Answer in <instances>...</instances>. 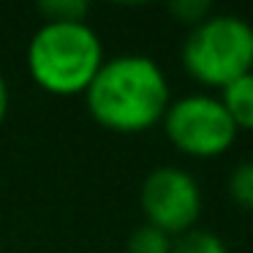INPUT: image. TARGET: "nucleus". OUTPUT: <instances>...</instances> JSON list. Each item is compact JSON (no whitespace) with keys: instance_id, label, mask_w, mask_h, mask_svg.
Listing matches in <instances>:
<instances>
[{"instance_id":"1","label":"nucleus","mask_w":253,"mask_h":253,"mask_svg":"<svg viewBox=\"0 0 253 253\" xmlns=\"http://www.w3.org/2000/svg\"><path fill=\"white\" fill-rule=\"evenodd\" d=\"M87 112L101 128L142 133L158 126L171 104L169 79L147 55H117L104 60L84 90Z\"/></svg>"},{"instance_id":"2","label":"nucleus","mask_w":253,"mask_h":253,"mask_svg":"<svg viewBox=\"0 0 253 253\" xmlns=\"http://www.w3.org/2000/svg\"><path fill=\"white\" fill-rule=\"evenodd\" d=\"M104 44L87 22H44L28 44V71L49 95H84L104 66Z\"/></svg>"},{"instance_id":"3","label":"nucleus","mask_w":253,"mask_h":253,"mask_svg":"<svg viewBox=\"0 0 253 253\" xmlns=\"http://www.w3.org/2000/svg\"><path fill=\"white\" fill-rule=\"evenodd\" d=\"M182 66L204 87L223 90L253 71V28L234 14H210L191 28L182 44Z\"/></svg>"},{"instance_id":"4","label":"nucleus","mask_w":253,"mask_h":253,"mask_svg":"<svg viewBox=\"0 0 253 253\" xmlns=\"http://www.w3.org/2000/svg\"><path fill=\"white\" fill-rule=\"evenodd\" d=\"M161 123L169 142L180 153L202 161L223 155L240 133L226 115L220 98L207 93H191L171 101Z\"/></svg>"},{"instance_id":"5","label":"nucleus","mask_w":253,"mask_h":253,"mask_svg":"<svg viewBox=\"0 0 253 253\" xmlns=\"http://www.w3.org/2000/svg\"><path fill=\"white\" fill-rule=\"evenodd\" d=\"M139 202L150 226L177 237L196 226L202 215V188L191 171L180 166H158L144 177Z\"/></svg>"},{"instance_id":"6","label":"nucleus","mask_w":253,"mask_h":253,"mask_svg":"<svg viewBox=\"0 0 253 253\" xmlns=\"http://www.w3.org/2000/svg\"><path fill=\"white\" fill-rule=\"evenodd\" d=\"M218 98L237 131H253V71L226 84Z\"/></svg>"},{"instance_id":"7","label":"nucleus","mask_w":253,"mask_h":253,"mask_svg":"<svg viewBox=\"0 0 253 253\" xmlns=\"http://www.w3.org/2000/svg\"><path fill=\"white\" fill-rule=\"evenodd\" d=\"M169 253H229L223 237H218L210 229H193L171 237V251Z\"/></svg>"},{"instance_id":"8","label":"nucleus","mask_w":253,"mask_h":253,"mask_svg":"<svg viewBox=\"0 0 253 253\" xmlns=\"http://www.w3.org/2000/svg\"><path fill=\"white\" fill-rule=\"evenodd\" d=\"M128 253H169L171 251V237L164 234L161 229L144 223L139 229L131 231L128 237V245H126Z\"/></svg>"},{"instance_id":"9","label":"nucleus","mask_w":253,"mask_h":253,"mask_svg":"<svg viewBox=\"0 0 253 253\" xmlns=\"http://www.w3.org/2000/svg\"><path fill=\"white\" fill-rule=\"evenodd\" d=\"M44 22H87L90 6L84 0H49L39 6Z\"/></svg>"},{"instance_id":"10","label":"nucleus","mask_w":253,"mask_h":253,"mask_svg":"<svg viewBox=\"0 0 253 253\" xmlns=\"http://www.w3.org/2000/svg\"><path fill=\"white\" fill-rule=\"evenodd\" d=\"M229 196L237 207L253 210V161H242L229 174Z\"/></svg>"},{"instance_id":"11","label":"nucleus","mask_w":253,"mask_h":253,"mask_svg":"<svg viewBox=\"0 0 253 253\" xmlns=\"http://www.w3.org/2000/svg\"><path fill=\"white\" fill-rule=\"evenodd\" d=\"M169 11L174 14L180 22L196 28L199 22H204V19L212 14V8H210V3H202V0H180V3H171Z\"/></svg>"},{"instance_id":"12","label":"nucleus","mask_w":253,"mask_h":253,"mask_svg":"<svg viewBox=\"0 0 253 253\" xmlns=\"http://www.w3.org/2000/svg\"><path fill=\"white\" fill-rule=\"evenodd\" d=\"M8 101H11V93H8V84L3 79V74H0V123L6 120V115H8Z\"/></svg>"}]
</instances>
